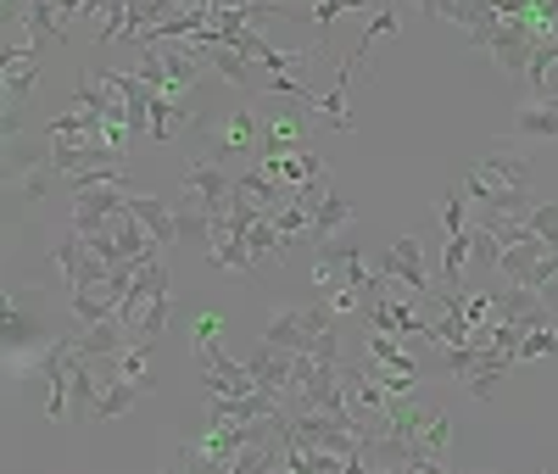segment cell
Wrapping results in <instances>:
<instances>
[{
    "instance_id": "cell-1",
    "label": "cell",
    "mask_w": 558,
    "mask_h": 474,
    "mask_svg": "<svg viewBox=\"0 0 558 474\" xmlns=\"http://www.w3.org/2000/svg\"><path fill=\"white\" fill-rule=\"evenodd\" d=\"M51 341H57L51 296L28 291V284H7V374H17L28 357H39Z\"/></svg>"
},
{
    "instance_id": "cell-2",
    "label": "cell",
    "mask_w": 558,
    "mask_h": 474,
    "mask_svg": "<svg viewBox=\"0 0 558 474\" xmlns=\"http://www.w3.org/2000/svg\"><path fill=\"white\" fill-rule=\"evenodd\" d=\"M184 190L179 196H191L207 218H229L235 212V179L223 173V162L218 157H196L191 168H184V179H179Z\"/></svg>"
},
{
    "instance_id": "cell-3",
    "label": "cell",
    "mask_w": 558,
    "mask_h": 474,
    "mask_svg": "<svg viewBox=\"0 0 558 474\" xmlns=\"http://www.w3.org/2000/svg\"><path fill=\"white\" fill-rule=\"evenodd\" d=\"M536 45H542V34H536L531 17H502V28H497L492 45H486V57H492L508 78H525V68H531V57H536Z\"/></svg>"
},
{
    "instance_id": "cell-4",
    "label": "cell",
    "mask_w": 558,
    "mask_h": 474,
    "mask_svg": "<svg viewBox=\"0 0 558 474\" xmlns=\"http://www.w3.org/2000/svg\"><path fill=\"white\" fill-rule=\"evenodd\" d=\"M296 363H302V352H286V347H274V341H257V352H252V379L263 391H274L279 402H291L296 397Z\"/></svg>"
},
{
    "instance_id": "cell-5",
    "label": "cell",
    "mask_w": 558,
    "mask_h": 474,
    "mask_svg": "<svg viewBox=\"0 0 558 474\" xmlns=\"http://www.w3.org/2000/svg\"><path fill=\"white\" fill-rule=\"evenodd\" d=\"M380 274L391 284H408V291H418V296H436L430 268H425V241H418V234H402V241L380 257Z\"/></svg>"
},
{
    "instance_id": "cell-6",
    "label": "cell",
    "mask_w": 558,
    "mask_h": 474,
    "mask_svg": "<svg viewBox=\"0 0 558 474\" xmlns=\"http://www.w3.org/2000/svg\"><path fill=\"white\" fill-rule=\"evenodd\" d=\"M202 363V391L207 397H246V391H257V379H252V368L246 363H235L223 347H213L207 357H196Z\"/></svg>"
},
{
    "instance_id": "cell-7",
    "label": "cell",
    "mask_w": 558,
    "mask_h": 474,
    "mask_svg": "<svg viewBox=\"0 0 558 474\" xmlns=\"http://www.w3.org/2000/svg\"><path fill=\"white\" fill-rule=\"evenodd\" d=\"M492 318H508L520 336H525V329L553 324V313L542 307V291H531V284H502V291L492 296Z\"/></svg>"
},
{
    "instance_id": "cell-8",
    "label": "cell",
    "mask_w": 558,
    "mask_h": 474,
    "mask_svg": "<svg viewBox=\"0 0 558 474\" xmlns=\"http://www.w3.org/2000/svg\"><path fill=\"white\" fill-rule=\"evenodd\" d=\"M213 139H218V146H213V157H218V162H223V157H257L263 123H257L246 107H235V112H229V118L213 129Z\"/></svg>"
},
{
    "instance_id": "cell-9",
    "label": "cell",
    "mask_w": 558,
    "mask_h": 474,
    "mask_svg": "<svg viewBox=\"0 0 558 474\" xmlns=\"http://www.w3.org/2000/svg\"><path fill=\"white\" fill-rule=\"evenodd\" d=\"M508 368H514V352H502V347H481V357H475V368H470V397L475 402H492L497 397V386L508 379Z\"/></svg>"
},
{
    "instance_id": "cell-10",
    "label": "cell",
    "mask_w": 558,
    "mask_h": 474,
    "mask_svg": "<svg viewBox=\"0 0 558 474\" xmlns=\"http://www.w3.org/2000/svg\"><path fill=\"white\" fill-rule=\"evenodd\" d=\"M547 252H553V246L542 241V234H525V241L502 246V257H497V274H502V284H531V274H536V263H542Z\"/></svg>"
},
{
    "instance_id": "cell-11",
    "label": "cell",
    "mask_w": 558,
    "mask_h": 474,
    "mask_svg": "<svg viewBox=\"0 0 558 474\" xmlns=\"http://www.w3.org/2000/svg\"><path fill=\"white\" fill-rule=\"evenodd\" d=\"M73 341H78L84 357H118L134 341V329L123 318H101V324H89V329H73Z\"/></svg>"
},
{
    "instance_id": "cell-12",
    "label": "cell",
    "mask_w": 558,
    "mask_h": 474,
    "mask_svg": "<svg viewBox=\"0 0 558 474\" xmlns=\"http://www.w3.org/2000/svg\"><path fill=\"white\" fill-rule=\"evenodd\" d=\"M191 129V101H184V95H151V139L157 146H173V139Z\"/></svg>"
},
{
    "instance_id": "cell-13",
    "label": "cell",
    "mask_w": 558,
    "mask_h": 474,
    "mask_svg": "<svg viewBox=\"0 0 558 474\" xmlns=\"http://www.w3.org/2000/svg\"><path fill=\"white\" fill-rule=\"evenodd\" d=\"M263 341L286 347V352H313L318 336H307V313H302V307H274V318H268V329H263Z\"/></svg>"
},
{
    "instance_id": "cell-14",
    "label": "cell",
    "mask_w": 558,
    "mask_h": 474,
    "mask_svg": "<svg viewBox=\"0 0 558 474\" xmlns=\"http://www.w3.org/2000/svg\"><path fill=\"white\" fill-rule=\"evenodd\" d=\"M307 112H286V118H268L263 123V157H291V151H307Z\"/></svg>"
},
{
    "instance_id": "cell-15",
    "label": "cell",
    "mask_w": 558,
    "mask_h": 474,
    "mask_svg": "<svg viewBox=\"0 0 558 474\" xmlns=\"http://www.w3.org/2000/svg\"><path fill=\"white\" fill-rule=\"evenodd\" d=\"M17 23H28V28L39 34L45 51H62V45H68V23H62L57 0H23V17H17Z\"/></svg>"
},
{
    "instance_id": "cell-16",
    "label": "cell",
    "mask_w": 558,
    "mask_h": 474,
    "mask_svg": "<svg viewBox=\"0 0 558 474\" xmlns=\"http://www.w3.org/2000/svg\"><path fill=\"white\" fill-rule=\"evenodd\" d=\"M470 263H475V223L452 229L447 246H441V284H447V291H458V284L470 279Z\"/></svg>"
},
{
    "instance_id": "cell-17",
    "label": "cell",
    "mask_w": 558,
    "mask_h": 474,
    "mask_svg": "<svg viewBox=\"0 0 558 474\" xmlns=\"http://www.w3.org/2000/svg\"><path fill=\"white\" fill-rule=\"evenodd\" d=\"M129 212L157 234V246H173V241H179V212H173L162 196H134V190H129Z\"/></svg>"
},
{
    "instance_id": "cell-18",
    "label": "cell",
    "mask_w": 558,
    "mask_h": 474,
    "mask_svg": "<svg viewBox=\"0 0 558 474\" xmlns=\"http://www.w3.org/2000/svg\"><path fill=\"white\" fill-rule=\"evenodd\" d=\"M514 139H558V95H536L514 118Z\"/></svg>"
},
{
    "instance_id": "cell-19",
    "label": "cell",
    "mask_w": 558,
    "mask_h": 474,
    "mask_svg": "<svg viewBox=\"0 0 558 474\" xmlns=\"http://www.w3.org/2000/svg\"><path fill=\"white\" fill-rule=\"evenodd\" d=\"M357 223V207L352 202H341L336 190L324 196L318 207H313V229H307V246H318V241H330V234H341V229H352Z\"/></svg>"
},
{
    "instance_id": "cell-20",
    "label": "cell",
    "mask_w": 558,
    "mask_h": 474,
    "mask_svg": "<svg viewBox=\"0 0 558 474\" xmlns=\"http://www.w3.org/2000/svg\"><path fill=\"white\" fill-rule=\"evenodd\" d=\"M0 95H7V107L39 101V62H0Z\"/></svg>"
},
{
    "instance_id": "cell-21",
    "label": "cell",
    "mask_w": 558,
    "mask_h": 474,
    "mask_svg": "<svg viewBox=\"0 0 558 474\" xmlns=\"http://www.w3.org/2000/svg\"><path fill=\"white\" fill-rule=\"evenodd\" d=\"M486 179H497V184H531V157L525 151H508V146H497V151H486L481 162H475Z\"/></svg>"
},
{
    "instance_id": "cell-22",
    "label": "cell",
    "mask_w": 558,
    "mask_h": 474,
    "mask_svg": "<svg viewBox=\"0 0 558 474\" xmlns=\"http://www.w3.org/2000/svg\"><path fill=\"white\" fill-rule=\"evenodd\" d=\"M257 162H263V168H268L279 184H291V190H296V184H307V179H318V173H330V168H324L313 151H291V157H257Z\"/></svg>"
},
{
    "instance_id": "cell-23",
    "label": "cell",
    "mask_w": 558,
    "mask_h": 474,
    "mask_svg": "<svg viewBox=\"0 0 558 474\" xmlns=\"http://www.w3.org/2000/svg\"><path fill=\"white\" fill-rule=\"evenodd\" d=\"M525 84H531V95H558V39L536 45V57L525 68Z\"/></svg>"
},
{
    "instance_id": "cell-24",
    "label": "cell",
    "mask_w": 558,
    "mask_h": 474,
    "mask_svg": "<svg viewBox=\"0 0 558 474\" xmlns=\"http://www.w3.org/2000/svg\"><path fill=\"white\" fill-rule=\"evenodd\" d=\"M168 318H173V284L146 302V313H140V324H134V341H151V347H157V341L168 336Z\"/></svg>"
},
{
    "instance_id": "cell-25",
    "label": "cell",
    "mask_w": 558,
    "mask_h": 474,
    "mask_svg": "<svg viewBox=\"0 0 558 474\" xmlns=\"http://www.w3.org/2000/svg\"><path fill=\"white\" fill-rule=\"evenodd\" d=\"M118 374H129L134 386L157 391V379H151V341H129V347L118 352Z\"/></svg>"
},
{
    "instance_id": "cell-26",
    "label": "cell",
    "mask_w": 558,
    "mask_h": 474,
    "mask_svg": "<svg viewBox=\"0 0 558 474\" xmlns=\"http://www.w3.org/2000/svg\"><path fill=\"white\" fill-rule=\"evenodd\" d=\"M514 357H520V363H547V357H558V329H553V324H542V329H525Z\"/></svg>"
},
{
    "instance_id": "cell-27",
    "label": "cell",
    "mask_w": 558,
    "mask_h": 474,
    "mask_svg": "<svg viewBox=\"0 0 558 474\" xmlns=\"http://www.w3.org/2000/svg\"><path fill=\"white\" fill-rule=\"evenodd\" d=\"M441 229H470V196H463V184L441 190Z\"/></svg>"
},
{
    "instance_id": "cell-28",
    "label": "cell",
    "mask_w": 558,
    "mask_h": 474,
    "mask_svg": "<svg viewBox=\"0 0 558 474\" xmlns=\"http://www.w3.org/2000/svg\"><path fill=\"white\" fill-rule=\"evenodd\" d=\"M218 336H223V318H218V313H196V324H191V352L207 357V352L218 347Z\"/></svg>"
},
{
    "instance_id": "cell-29",
    "label": "cell",
    "mask_w": 558,
    "mask_h": 474,
    "mask_svg": "<svg viewBox=\"0 0 558 474\" xmlns=\"http://www.w3.org/2000/svg\"><path fill=\"white\" fill-rule=\"evenodd\" d=\"M497 257H502V241H497V234L486 229V223H475V274H486V268H497Z\"/></svg>"
},
{
    "instance_id": "cell-30",
    "label": "cell",
    "mask_w": 558,
    "mask_h": 474,
    "mask_svg": "<svg viewBox=\"0 0 558 474\" xmlns=\"http://www.w3.org/2000/svg\"><path fill=\"white\" fill-rule=\"evenodd\" d=\"M140 51H146V57H140V78H146L151 89H168V68H162V51H157V45H140Z\"/></svg>"
},
{
    "instance_id": "cell-31",
    "label": "cell",
    "mask_w": 558,
    "mask_h": 474,
    "mask_svg": "<svg viewBox=\"0 0 558 474\" xmlns=\"http://www.w3.org/2000/svg\"><path fill=\"white\" fill-rule=\"evenodd\" d=\"M525 223H531V234H542V241L553 246V241H558V202H542V207H531V218H525Z\"/></svg>"
}]
</instances>
